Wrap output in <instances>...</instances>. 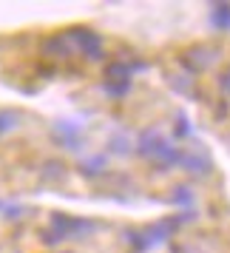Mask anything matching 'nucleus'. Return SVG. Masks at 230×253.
<instances>
[{
	"mask_svg": "<svg viewBox=\"0 0 230 253\" xmlns=\"http://www.w3.org/2000/svg\"><path fill=\"white\" fill-rule=\"evenodd\" d=\"M69 37H71V40H74V43H77V46H80L91 60H97L100 54H103V43H100V37L91 35V32H85V29H74Z\"/></svg>",
	"mask_w": 230,
	"mask_h": 253,
	"instance_id": "1",
	"label": "nucleus"
},
{
	"mask_svg": "<svg viewBox=\"0 0 230 253\" xmlns=\"http://www.w3.org/2000/svg\"><path fill=\"white\" fill-rule=\"evenodd\" d=\"M216 23L222 26H228L230 23V6H216Z\"/></svg>",
	"mask_w": 230,
	"mask_h": 253,
	"instance_id": "2",
	"label": "nucleus"
},
{
	"mask_svg": "<svg viewBox=\"0 0 230 253\" xmlns=\"http://www.w3.org/2000/svg\"><path fill=\"white\" fill-rule=\"evenodd\" d=\"M14 126V114H0V134Z\"/></svg>",
	"mask_w": 230,
	"mask_h": 253,
	"instance_id": "3",
	"label": "nucleus"
},
{
	"mask_svg": "<svg viewBox=\"0 0 230 253\" xmlns=\"http://www.w3.org/2000/svg\"><path fill=\"white\" fill-rule=\"evenodd\" d=\"M222 85H225V88H228V91H230V71H228V74H225V80H222Z\"/></svg>",
	"mask_w": 230,
	"mask_h": 253,
	"instance_id": "4",
	"label": "nucleus"
}]
</instances>
